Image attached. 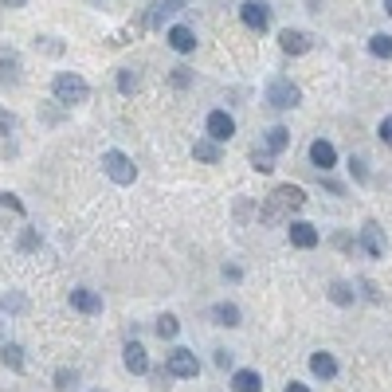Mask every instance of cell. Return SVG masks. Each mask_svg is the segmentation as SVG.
Segmentation results:
<instances>
[{
	"instance_id": "30bf717a",
	"label": "cell",
	"mask_w": 392,
	"mask_h": 392,
	"mask_svg": "<svg viewBox=\"0 0 392 392\" xmlns=\"http://www.w3.org/2000/svg\"><path fill=\"white\" fill-rule=\"evenodd\" d=\"M71 306H75L78 314H102V294L90 290V286H75V290H71Z\"/></svg>"
},
{
	"instance_id": "d6a6232c",
	"label": "cell",
	"mask_w": 392,
	"mask_h": 392,
	"mask_svg": "<svg viewBox=\"0 0 392 392\" xmlns=\"http://www.w3.org/2000/svg\"><path fill=\"white\" fill-rule=\"evenodd\" d=\"M286 392H310V384H298V381H290V384H286Z\"/></svg>"
},
{
	"instance_id": "5b68a950",
	"label": "cell",
	"mask_w": 392,
	"mask_h": 392,
	"mask_svg": "<svg viewBox=\"0 0 392 392\" xmlns=\"http://www.w3.org/2000/svg\"><path fill=\"white\" fill-rule=\"evenodd\" d=\"M169 377H181V381H188V377H196L200 372V361H196V353L192 349H173L169 353V361H165Z\"/></svg>"
},
{
	"instance_id": "ffe728a7",
	"label": "cell",
	"mask_w": 392,
	"mask_h": 392,
	"mask_svg": "<svg viewBox=\"0 0 392 392\" xmlns=\"http://www.w3.org/2000/svg\"><path fill=\"white\" fill-rule=\"evenodd\" d=\"M212 318L220 326H239V306H232V302H216L212 306Z\"/></svg>"
},
{
	"instance_id": "277c9868",
	"label": "cell",
	"mask_w": 392,
	"mask_h": 392,
	"mask_svg": "<svg viewBox=\"0 0 392 392\" xmlns=\"http://www.w3.org/2000/svg\"><path fill=\"white\" fill-rule=\"evenodd\" d=\"M298 87H294L290 78H271L267 83V102H271L274 110H290V106H298Z\"/></svg>"
},
{
	"instance_id": "3957f363",
	"label": "cell",
	"mask_w": 392,
	"mask_h": 392,
	"mask_svg": "<svg viewBox=\"0 0 392 392\" xmlns=\"http://www.w3.org/2000/svg\"><path fill=\"white\" fill-rule=\"evenodd\" d=\"M102 169H106V176L114 185H134L137 181V165L122 149H106V153H102Z\"/></svg>"
},
{
	"instance_id": "7402d4cb",
	"label": "cell",
	"mask_w": 392,
	"mask_h": 392,
	"mask_svg": "<svg viewBox=\"0 0 392 392\" xmlns=\"http://www.w3.org/2000/svg\"><path fill=\"white\" fill-rule=\"evenodd\" d=\"M176 330H181V322H176L173 314H161V318H157V337H161V342H173Z\"/></svg>"
},
{
	"instance_id": "5bb4252c",
	"label": "cell",
	"mask_w": 392,
	"mask_h": 392,
	"mask_svg": "<svg viewBox=\"0 0 392 392\" xmlns=\"http://www.w3.org/2000/svg\"><path fill=\"white\" fill-rule=\"evenodd\" d=\"M232 388L235 392H263V377L255 369H235L232 372Z\"/></svg>"
},
{
	"instance_id": "7a4b0ae2",
	"label": "cell",
	"mask_w": 392,
	"mask_h": 392,
	"mask_svg": "<svg viewBox=\"0 0 392 392\" xmlns=\"http://www.w3.org/2000/svg\"><path fill=\"white\" fill-rule=\"evenodd\" d=\"M51 94H55V102H63V106H78V102L90 98V87L83 75L63 71V75H55V83H51Z\"/></svg>"
},
{
	"instance_id": "6da1fadb",
	"label": "cell",
	"mask_w": 392,
	"mask_h": 392,
	"mask_svg": "<svg viewBox=\"0 0 392 392\" xmlns=\"http://www.w3.org/2000/svg\"><path fill=\"white\" fill-rule=\"evenodd\" d=\"M306 204V192L298 185H279L271 196L263 200V208H259V224H283V220H290V212H298V208Z\"/></svg>"
},
{
	"instance_id": "484cf974",
	"label": "cell",
	"mask_w": 392,
	"mask_h": 392,
	"mask_svg": "<svg viewBox=\"0 0 392 392\" xmlns=\"http://www.w3.org/2000/svg\"><path fill=\"white\" fill-rule=\"evenodd\" d=\"M330 298H333L337 306H349V302H353V286H349V283H333V286H330Z\"/></svg>"
},
{
	"instance_id": "7c38bea8",
	"label": "cell",
	"mask_w": 392,
	"mask_h": 392,
	"mask_svg": "<svg viewBox=\"0 0 392 392\" xmlns=\"http://www.w3.org/2000/svg\"><path fill=\"white\" fill-rule=\"evenodd\" d=\"M279 48H283L286 55H306V51H310V36L298 28H286L283 36H279Z\"/></svg>"
},
{
	"instance_id": "cb8c5ba5",
	"label": "cell",
	"mask_w": 392,
	"mask_h": 392,
	"mask_svg": "<svg viewBox=\"0 0 392 392\" xmlns=\"http://www.w3.org/2000/svg\"><path fill=\"white\" fill-rule=\"evenodd\" d=\"M0 361H4V365H12V369H24V349H20L16 342H8L4 349H0Z\"/></svg>"
},
{
	"instance_id": "ac0fdd59",
	"label": "cell",
	"mask_w": 392,
	"mask_h": 392,
	"mask_svg": "<svg viewBox=\"0 0 392 392\" xmlns=\"http://www.w3.org/2000/svg\"><path fill=\"white\" fill-rule=\"evenodd\" d=\"M192 157L196 161H204V165H220V141H212V137H200V141H196L192 146Z\"/></svg>"
},
{
	"instance_id": "836d02e7",
	"label": "cell",
	"mask_w": 392,
	"mask_h": 392,
	"mask_svg": "<svg viewBox=\"0 0 392 392\" xmlns=\"http://www.w3.org/2000/svg\"><path fill=\"white\" fill-rule=\"evenodd\" d=\"M0 4H4V8H24L28 0H0Z\"/></svg>"
},
{
	"instance_id": "f1b7e54d",
	"label": "cell",
	"mask_w": 392,
	"mask_h": 392,
	"mask_svg": "<svg viewBox=\"0 0 392 392\" xmlns=\"http://www.w3.org/2000/svg\"><path fill=\"white\" fill-rule=\"evenodd\" d=\"M349 169H353V176H357V181H369V169H365L361 157H349Z\"/></svg>"
},
{
	"instance_id": "4316f807",
	"label": "cell",
	"mask_w": 392,
	"mask_h": 392,
	"mask_svg": "<svg viewBox=\"0 0 392 392\" xmlns=\"http://www.w3.org/2000/svg\"><path fill=\"white\" fill-rule=\"evenodd\" d=\"M118 90H122V94H134V90H137V75H134V71H122V75H118Z\"/></svg>"
},
{
	"instance_id": "8992f818",
	"label": "cell",
	"mask_w": 392,
	"mask_h": 392,
	"mask_svg": "<svg viewBox=\"0 0 392 392\" xmlns=\"http://www.w3.org/2000/svg\"><path fill=\"white\" fill-rule=\"evenodd\" d=\"M239 20H244L251 31H267L271 28V8H267L263 0H244V4H239Z\"/></svg>"
},
{
	"instance_id": "44dd1931",
	"label": "cell",
	"mask_w": 392,
	"mask_h": 392,
	"mask_svg": "<svg viewBox=\"0 0 392 392\" xmlns=\"http://www.w3.org/2000/svg\"><path fill=\"white\" fill-rule=\"evenodd\" d=\"M369 51H372L377 59H392V36H384V31L369 36Z\"/></svg>"
},
{
	"instance_id": "1f68e13d",
	"label": "cell",
	"mask_w": 392,
	"mask_h": 392,
	"mask_svg": "<svg viewBox=\"0 0 392 392\" xmlns=\"http://www.w3.org/2000/svg\"><path fill=\"white\" fill-rule=\"evenodd\" d=\"M0 204H8L12 212H24V204H20V200H16L12 192H0Z\"/></svg>"
},
{
	"instance_id": "8fae6325",
	"label": "cell",
	"mask_w": 392,
	"mask_h": 392,
	"mask_svg": "<svg viewBox=\"0 0 392 392\" xmlns=\"http://www.w3.org/2000/svg\"><path fill=\"white\" fill-rule=\"evenodd\" d=\"M310 165L322 169V173H326V169H333V165H337V149H333L330 141H322V137L310 141Z\"/></svg>"
},
{
	"instance_id": "83f0119b",
	"label": "cell",
	"mask_w": 392,
	"mask_h": 392,
	"mask_svg": "<svg viewBox=\"0 0 392 392\" xmlns=\"http://www.w3.org/2000/svg\"><path fill=\"white\" fill-rule=\"evenodd\" d=\"M75 381H78L75 369H59V372H55V388H71Z\"/></svg>"
},
{
	"instance_id": "d6986e66",
	"label": "cell",
	"mask_w": 392,
	"mask_h": 392,
	"mask_svg": "<svg viewBox=\"0 0 392 392\" xmlns=\"http://www.w3.org/2000/svg\"><path fill=\"white\" fill-rule=\"evenodd\" d=\"M286 146H290V130H286V126H271V130H267V137H263L267 153H283Z\"/></svg>"
},
{
	"instance_id": "f546056e",
	"label": "cell",
	"mask_w": 392,
	"mask_h": 392,
	"mask_svg": "<svg viewBox=\"0 0 392 392\" xmlns=\"http://www.w3.org/2000/svg\"><path fill=\"white\" fill-rule=\"evenodd\" d=\"M377 134H381L384 146H392V118H381V126H377Z\"/></svg>"
},
{
	"instance_id": "d4e9b609",
	"label": "cell",
	"mask_w": 392,
	"mask_h": 392,
	"mask_svg": "<svg viewBox=\"0 0 392 392\" xmlns=\"http://www.w3.org/2000/svg\"><path fill=\"white\" fill-rule=\"evenodd\" d=\"M251 165L259 169V173H271V169H274V153H267V149L255 146V149H251Z\"/></svg>"
},
{
	"instance_id": "ba28073f",
	"label": "cell",
	"mask_w": 392,
	"mask_h": 392,
	"mask_svg": "<svg viewBox=\"0 0 392 392\" xmlns=\"http://www.w3.org/2000/svg\"><path fill=\"white\" fill-rule=\"evenodd\" d=\"M185 4H188V0H153V4H149V16H146V28L157 31L169 16H173V12L185 8Z\"/></svg>"
},
{
	"instance_id": "e575fe53",
	"label": "cell",
	"mask_w": 392,
	"mask_h": 392,
	"mask_svg": "<svg viewBox=\"0 0 392 392\" xmlns=\"http://www.w3.org/2000/svg\"><path fill=\"white\" fill-rule=\"evenodd\" d=\"M384 12H388V16H392V0H384Z\"/></svg>"
},
{
	"instance_id": "52a82bcc",
	"label": "cell",
	"mask_w": 392,
	"mask_h": 392,
	"mask_svg": "<svg viewBox=\"0 0 392 392\" xmlns=\"http://www.w3.org/2000/svg\"><path fill=\"white\" fill-rule=\"evenodd\" d=\"M204 130H208V137H212V141H232L235 122H232V114H227V110H212V114H208V122H204Z\"/></svg>"
},
{
	"instance_id": "4fadbf2b",
	"label": "cell",
	"mask_w": 392,
	"mask_h": 392,
	"mask_svg": "<svg viewBox=\"0 0 392 392\" xmlns=\"http://www.w3.org/2000/svg\"><path fill=\"white\" fill-rule=\"evenodd\" d=\"M122 365H126L130 372H137V377L149 372V357H146V349H141L137 342H126V349H122Z\"/></svg>"
},
{
	"instance_id": "4dcf8cb0",
	"label": "cell",
	"mask_w": 392,
	"mask_h": 392,
	"mask_svg": "<svg viewBox=\"0 0 392 392\" xmlns=\"http://www.w3.org/2000/svg\"><path fill=\"white\" fill-rule=\"evenodd\" d=\"M173 87H188V67H173Z\"/></svg>"
},
{
	"instance_id": "9c48e42d",
	"label": "cell",
	"mask_w": 392,
	"mask_h": 392,
	"mask_svg": "<svg viewBox=\"0 0 392 392\" xmlns=\"http://www.w3.org/2000/svg\"><path fill=\"white\" fill-rule=\"evenodd\" d=\"M286 235H290V244H294V247H302V251L318 247V227H314V224H306V220H290Z\"/></svg>"
},
{
	"instance_id": "603a6c76",
	"label": "cell",
	"mask_w": 392,
	"mask_h": 392,
	"mask_svg": "<svg viewBox=\"0 0 392 392\" xmlns=\"http://www.w3.org/2000/svg\"><path fill=\"white\" fill-rule=\"evenodd\" d=\"M0 78H4V83H16L20 78V59L16 55H4V51H0Z\"/></svg>"
},
{
	"instance_id": "e0dca14e",
	"label": "cell",
	"mask_w": 392,
	"mask_h": 392,
	"mask_svg": "<svg viewBox=\"0 0 392 392\" xmlns=\"http://www.w3.org/2000/svg\"><path fill=\"white\" fill-rule=\"evenodd\" d=\"M310 372L314 377H322V381H333V377H337V361H333V353H314L310 357Z\"/></svg>"
},
{
	"instance_id": "2e32d148",
	"label": "cell",
	"mask_w": 392,
	"mask_h": 392,
	"mask_svg": "<svg viewBox=\"0 0 392 392\" xmlns=\"http://www.w3.org/2000/svg\"><path fill=\"white\" fill-rule=\"evenodd\" d=\"M165 39H169V48H173V51H181V55L196 51V36H192L188 28H181V24H176V28H169V31H165Z\"/></svg>"
},
{
	"instance_id": "9a60e30c",
	"label": "cell",
	"mask_w": 392,
	"mask_h": 392,
	"mask_svg": "<svg viewBox=\"0 0 392 392\" xmlns=\"http://www.w3.org/2000/svg\"><path fill=\"white\" fill-rule=\"evenodd\" d=\"M361 247L372 255V259H381V255H384V235H381V227L372 224V220L361 227Z\"/></svg>"
}]
</instances>
